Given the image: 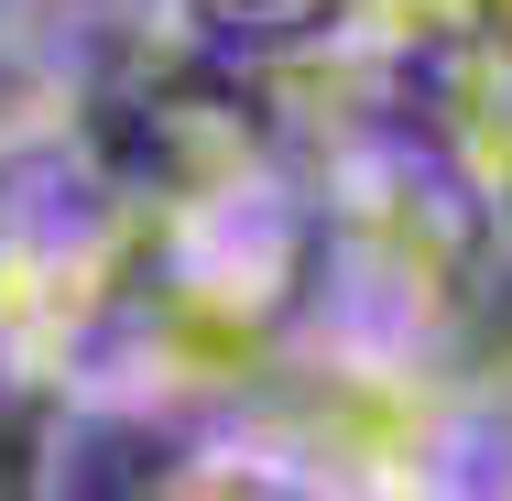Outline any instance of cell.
I'll use <instances>...</instances> for the list:
<instances>
[{
    "label": "cell",
    "instance_id": "1",
    "mask_svg": "<svg viewBox=\"0 0 512 501\" xmlns=\"http://www.w3.org/2000/svg\"><path fill=\"white\" fill-rule=\"evenodd\" d=\"M207 11H229V22H327L338 0H207Z\"/></svg>",
    "mask_w": 512,
    "mask_h": 501
}]
</instances>
